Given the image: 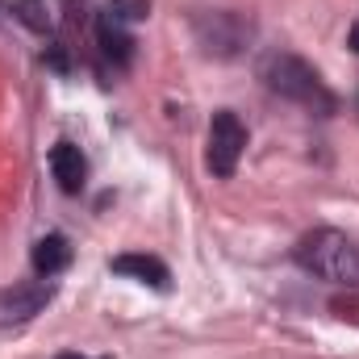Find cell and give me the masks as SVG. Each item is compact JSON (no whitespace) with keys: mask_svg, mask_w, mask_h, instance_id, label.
<instances>
[{"mask_svg":"<svg viewBox=\"0 0 359 359\" xmlns=\"http://www.w3.org/2000/svg\"><path fill=\"white\" fill-rule=\"evenodd\" d=\"M292 264L326 284L339 288H359V247L355 238H347L343 230H309L297 247H292Z\"/></svg>","mask_w":359,"mask_h":359,"instance_id":"cell-1","label":"cell"},{"mask_svg":"<svg viewBox=\"0 0 359 359\" xmlns=\"http://www.w3.org/2000/svg\"><path fill=\"white\" fill-rule=\"evenodd\" d=\"M259 76H264V84H268L276 96H284V100H292V104H301V109H313L318 117H330V113H339V96L322 84V76L305 63V59H297V55H268L264 59V67H259Z\"/></svg>","mask_w":359,"mask_h":359,"instance_id":"cell-2","label":"cell"},{"mask_svg":"<svg viewBox=\"0 0 359 359\" xmlns=\"http://www.w3.org/2000/svg\"><path fill=\"white\" fill-rule=\"evenodd\" d=\"M243 151H247V126L238 121L234 109H217L213 121H209V151H205L209 172L217 180H230L238 172Z\"/></svg>","mask_w":359,"mask_h":359,"instance_id":"cell-3","label":"cell"},{"mask_svg":"<svg viewBox=\"0 0 359 359\" xmlns=\"http://www.w3.org/2000/svg\"><path fill=\"white\" fill-rule=\"evenodd\" d=\"M196 42L209 55L230 59V55H238L251 42V21L238 17V13H201L196 17Z\"/></svg>","mask_w":359,"mask_h":359,"instance_id":"cell-4","label":"cell"},{"mask_svg":"<svg viewBox=\"0 0 359 359\" xmlns=\"http://www.w3.org/2000/svg\"><path fill=\"white\" fill-rule=\"evenodd\" d=\"M50 301H55V284H50V280H29V284L0 288V326L29 322V318L42 313Z\"/></svg>","mask_w":359,"mask_h":359,"instance_id":"cell-5","label":"cell"},{"mask_svg":"<svg viewBox=\"0 0 359 359\" xmlns=\"http://www.w3.org/2000/svg\"><path fill=\"white\" fill-rule=\"evenodd\" d=\"M50 172H55L63 192L76 196L84 188V180H88V159H84V151L76 142H55L50 147Z\"/></svg>","mask_w":359,"mask_h":359,"instance_id":"cell-6","label":"cell"},{"mask_svg":"<svg viewBox=\"0 0 359 359\" xmlns=\"http://www.w3.org/2000/svg\"><path fill=\"white\" fill-rule=\"evenodd\" d=\"M96 46H100V55H104L113 67H126V63L134 59V38L121 29V21H117L113 13H100V17H96Z\"/></svg>","mask_w":359,"mask_h":359,"instance_id":"cell-7","label":"cell"},{"mask_svg":"<svg viewBox=\"0 0 359 359\" xmlns=\"http://www.w3.org/2000/svg\"><path fill=\"white\" fill-rule=\"evenodd\" d=\"M109 268L117 271V276H134V280H142V284H151V288H168L172 284V271L163 259H155V255H117Z\"/></svg>","mask_w":359,"mask_h":359,"instance_id":"cell-8","label":"cell"},{"mask_svg":"<svg viewBox=\"0 0 359 359\" xmlns=\"http://www.w3.org/2000/svg\"><path fill=\"white\" fill-rule=\"evenodd\" d=\"M29 264L38 276H59V271L72 264V243L63 238V234H46V238H38L34 243V251H29Z\"/></svg>","mask_w":359,"mask_h":359,"instance_id":"cell-9","label":"cell"},{"mask_svg":"<svg viewBox=\"0 0 359 359\" xmlns=\"http://www.w3.org/2000/svg\"><path fill=\"white\" fill-rule=\"evenodd\" d=\"M13 13H17V21H21V25H29V29H38V34H46V29L55 25V17H50V4H46V0H13Z\"/></svg>","mask_w":359,"mask_h":359,"instance_id":"cell-10","label":"cell"},{"mask_svg":"<svg viewBox=\"0 0 359 359\" xmlns=\"http://www.w3.org/2000/svg\"><path fill=\"white\" fill-rule=\"evenodd\" d=\"M347 46L359 55V17H355V25H351V34H347Z\"/></svg>","mask_w":359,"mask_h":359,"instance_id":"cell-11","label":"cell"},{"mask_svg":"<svg viewBox=\"0 0 359 359\" xmlns=\"http://www.w3.org/2000/svg\"><path fill=\"white\" fill-rule=\"evenodd\" d=\"M55 359H88V355H80V351H63V355H55Z\"/></svg>","mask_w":359,"mask_h":359,"instance_id":"cell-12","label":"cell"}]
</instances>
